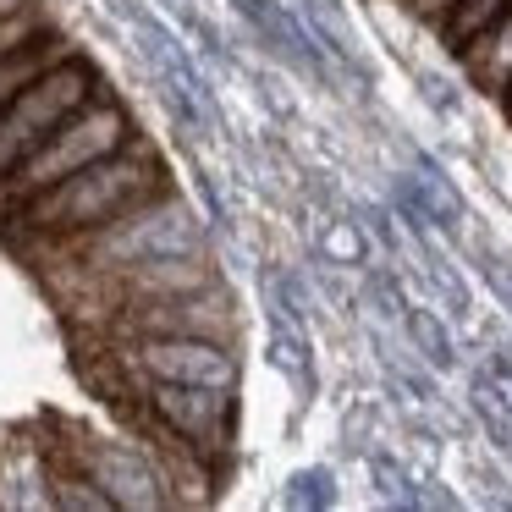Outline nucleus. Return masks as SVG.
I'll return each instance as SVG.
<instances>
[{
  "label": "nucleus",
  "instance_id": "obj_14",
  "mask_svg": "<svg viewBox=\"0 0 512 512\" xmlns=\"http://www.w3.org/2000/svg\"><path fill=\"white\" fill-rule=\"evenodd\" d=\"M501 6H507V0H457V6H452V17L441 23V39H446L452 50H463L468 39L479 34V28H490V23H496V12H501Z\"/></svg>",
  "mask_w": 512,
  "mask_h": 512
},
{
  "label": "nucleus",
  "instance_id": "obj_5",
  "mask_svg": "<svg viewBox=\"0 0 512 512\" xmlns=\"http://www.w3.org/2000/svg\"><path fill=\"white\" fill-rule=\"evenodd\" d=\"M105 89H111L105 72L94 67L83 50L67 56L61 67H50L45 78L28 83V89L0 111V177H6L12 166H23V160L34 155L61 122H72V116H78L89 100H100Z\"/></svg>",
  "mask_w": 512,
  "mask_h": 512
},
{
  "label": "nucleus",
  "instance_id": "obj_12",
  "mask_svg": "<svg viewBox=\"0 0 512 512\" xmlns=\"http://www.w3.org/2000/svg\"><path fill=\"white\" fill-rule=\"evenodd\" d=\"M320 254H325V265H342V270L369 265V226L353 221V215H336V221H325Z\"/></svg>",
  "mask_w": 512,
  "mask_h": 512
},
{
  "label": "nucleus",
  "instance_id": "obj_6",
  "mask_svg": "<svg viewBox=\"0 0 512 512\" xmlns=\"http://www.w3.org/2000/svg\"><path fill=\"white\" fill-rule=\"evenodd\" d=\"M144 402L149 424L166 430L177 446H188L193 457H204L210 468H221V457H232L237 446V397L243 391L226 386H182V380H138L127 386ZM116 391V397H127Z\"/></svg>",
  "mask_w": 512,
  "mask_h": 512
},
{
  "label": "nucleus",
  "instance_id": "obj_16",
  "mask_svg": "<svg viewBox=\"0 0 512 512\" xmlns=\"http://www.w3.org/2000/svg\"><path fill=\"white\" fill-rule=\"evenodd\" d=\"M287 507H336V479L331 468H298V474L287 479Z\"/></svg>",
  "mask_w": 512,
  "mask_h": 512
},
{
  "label": "nucleus",
  "instance_id": "obj_3",
  "mask_svg": "<svg viewBox=\"0 0 512 512\" xmlns=\"http://www.w3.org/2000/svg\"><path fill=\"white\" fill-rule=\"evenodd\" d=\"M138 133H144V127H138L133 105H127L122 94L105 89L100 100H89L72 122H61L56 133L23 160V166H12L6 177H0V221H6L12 210H23L28 199H39L45 188H56L61 177H72V171L116 155V149L133 144Z\"/></svg>",
  "mask_w": 512,
  "mask_h": 512
},
{
  "label": "nucleus",
  "instance_id": "obj_21",
  "mask_svg": "<svg viewBox=\"0 0 512 512\" xmlns=\"http://www.w3.org/2000/svg\"><path fill=\"white\" fill-rule=\"evenodd\" d=\"M177 12H182V0H177Z\"/></svg>",
  "mask_w": 512,
  "mask_h": 512
},
{
  "label": "nucleus",
  "instance_id": "obj_9",
  "mask_svg": "<svg viewBox=\"0 0 512 512\" xmlns=\"http://www.w3.org/2000/svg\"><path fill=\"white\" fill-rule=\"evenodd\" d=\"M457 56H463L468 78H474L479 89H490L496 100H507V89H512V0L496 12V23L479 28Z\"/></svg>",
  "mask_w": 512,
  "mask_h": 512
},
{
  "label": "nucleus",
  "instance_id": "obj_11",
  "mask_svg": "<svg viewBox=\"0 0 512 512\" xmlns=\"http://www.w3.org/2000/svg\"><path fill=\"white\" fill-rule=\"evenodd\" d=\"M397 331L408 336V353L424 358V369H441V375H446V369H457V342H452V331L441 325V314H435V309L408 303Z\"/></svg>",
  "mask_w": 512,
  "mask_h": 512
},
{
  "label": "nucleus",
  "instance_id": "obj_10",
  "mask_svg": "<svg viewBox=\"0 0 512 512\" xmlns=\"http://www.w3.org/2000/svg\"><path fill=\"white\" fill-rule=\"evenodd\" d=\"M67 56H78V39L61 34V28H50V34H39L34 45L12 50V56H0V111L17 100V94L28 89L34 78H45L50 67H61Z\"/></svg>",
  "mask_w": 512,
  "mask_h": 512
},
{
  "label": "nucleus",
  "instance_id": "obj_7",
  "mask_svg": "<svg viewBox=\"0 0 512 512\" xmlns=\"http://www.w3.org/2000/svg\"><path fill=\"white\" fill-rule=\"evenodd\" d=\"M72 430V441H56L61 457H67L72 468H83V474L94 479V485L105 490V501H111L116 512L138 507H177V490H171L166 468H160V457L149 452V446H133V441H111V435L89 430V424L78 419H61Z\"/></svg>",
  "mask_w": 512,
  "mask_h": 512
},
{
  "label": "nucleus",
  "instance_id": "obj_15",
  "mask_svg": "<svg viewBox=\"0 0 512 512\" xmlns=\"http://www.w3.org/2000/svg\"><path fill=\"white\" fill-rule=\"evenodd\" d=\"M369 474H375V485H380V496L391 501V507H419V490H413V474L397 463L391 452H369Z\"/></svg>",
  "mask_w": 512,
  "mask_h": 512
},
{
  "label": "nucleus",
  "instance_id": "obj_4",
  "mask_svg": "<svg viewBox=\"0 0 512 512\" xmlns=\"http://www.w3.org/2000/svg\"><path fill=\"white\" fill-rule=\"evenodd\" d=\"M111 375L122 380L116 391L138 380H182V386H226L243 391V358L237 342L215 336H94Z\"/></svg>",
  "mask_w": 512,
  "mask_h": 512
},
{
  "label": "nucleus",
  "instance_id": "obj_19",
  "mask_svg": "<svg viewBox=\"0 0 512 512\" xmlns=\"http://www.w3.org/2000/svg\"><path fill=\"white\" fill-rule=\"evenodd\" d=\"M485 369H490V375H496V380H501V386H507V391H512V342H501V347H496V353H490V364H485Z\"/></svg>",
  "mask_w": 512,
  "mask_h": 512
},
{
  "label": "nucleus",
  "instance_id": "obj_1",
  "mask_svg": "<svg viewBox=\"0 0 512 512\" xmlns=\"http://www.w3.org/2000/svg\"><path fill=\"white\" fill-rule=\"evenodd\" d=\"M166 188H177V182H171V166H166V149L149 133H138L133 144H122L116 155L72 171L56 188L39 193V199H28L23 210H12L0 221V237H6L17 254H34V248L94 232V226L116 221L122 210H133V204L155 199V193H166Z\"/></svg>",
  "mask_w": 512,
  "mask_h": 512
},
{
  "label": "nucleus",
  "instance_id": "obj_17",
  "mask_svg": "<svg viewBox=\"0 0 512 512\" xmlns=\"http://www.w3.org/2000/svg\"><path fill=\"white\" fill-rule=\"evenodd\" d=\"M479 270H485V281H490V292H496V303H501V309L512 314V265H501V259L490 254V259H485V265H479Z\"/></svg>",
  "mask_w": 512,
  "mask_h": 512
},
{
  "label": "nucleus",
  "instance_id": "obj_8",
  "mask_svg": "<svg viewBox=\"0 0 512 512\" xmlns=\"http://www.w3.org/2000/svg\"><path fill=\"white\" fill-rule=\"evenodd\" d=\"M94 336H215V342H243V309L232 287L210 281L193 292H166V298H138L105 320Z\"/></svg>",
  "mask_w": 512,
  "mask_h": 512
},
{
  "label": "nucleus",
  "instance_id": "obj_13",
  "mask_svg": "<svg viewBox=\"0 0 512 512\" xmlns=\"http://www.w3.org/2000/svg\"><path fill=\"white\" fill-rule=\"evenodd\" d=\"M50 28H56V17H50V6H45V0H28L23 12L0 17V56H12V50L34 45V39H39V34H50Z\"/></svg>",
  "mask_w": 512,
  "mask_h": 512
},
{
  "label": "nucleus",
  "instance_id": "obj_2",
  "mask_svg": "<svg viewBox=\"0 0 512 512\" xmlns=\"http://www.w3.org/2000/svg\"><path fill=\"white\" fill-rule=\"evenodd\" d=\"M204 248H215L210 221H204L177 188H166V193H155V199L122 210L116 221L94 226V232L34 248V254H23V259H61V265H72V270H122V265H138V259L204 254Z\"/></svg>",
  "mask_w": 512,
  "mask_h": 512
},
{
  "label": "nucleus",
  "instance_id": "obj_20",
  "mask_svg": "<svg viewBox=\"0 0 512 512\" xmlns=\"http://www.w3.org/2000/svg\"><path fill=\"white\" fill-rule=\"evenodd\" d=\"M501 105H507V111H512V89H507V100H501Z\"/></svg>",
  "mask_w": 512,
  "mask_h": 512
},
{
  "label": "nucleus",
  "instance_id": "obj_18",
  "mask_svg": "<svg viewBox=\"0 0 512 512\" xmlns=\"http://www.w3.org/2000/svg\"><path fill=\"white\" fill-rule=\"evenodd\" d=\"M452 6H457V0H408V12H413V17H424V23H435V28H441L446 17H452Z\"/></svg>",
  "mask_w": 512,
  "mask_h": 512
}]
</instances>
